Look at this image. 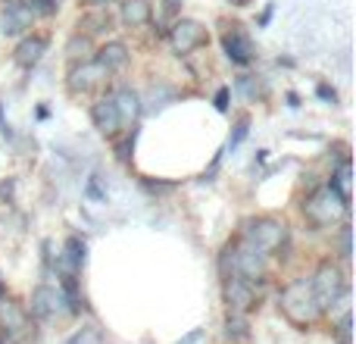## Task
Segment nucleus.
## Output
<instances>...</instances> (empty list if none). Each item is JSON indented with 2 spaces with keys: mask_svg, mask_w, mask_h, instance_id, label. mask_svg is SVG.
<instances>
[{
  "mask_svg": "<svg viewBox=\"0 0 356 344\" xmlns=\"http://www.w3.org/2000/svg\"><path fill=\"white\" fill-rule=\"evenodd\" d=\"M219 272H222V279L238 276V279H244V282L257 285V282L266 279V253L257 251L253 244H247L244 238H238V241H232V244L222 247Z\"/></svg>",
  "mask_w": 356,
  "mask_h": 344,
  "instance_id": "1",
  "label": "nucleus"
},
{
  "mask_svg": "<svg viewBox=\"0 0 356 344\" xmlns=\"http://www.w3.org/2000/svg\"><path fill=\"white\" fill-rule=\"evenodd\" d=\"M282 313L288 316L294 326H313L319 320L322 307L313 295V285L307 279H294L291 285H284L282 291Z\"/></svg>",
  "mask_w": 356,
  "mask_h": 344,
  "instance_id": "2",
  "label": "nucleus"
},
{
  "mask_svg": "<svg viewBox=\"0 0 356 344\" xmlns=\"http://www.w3.org/2000/svg\"><path fill=\"white\" fill-rule=\"evenodd\" d=\"M347 210H350V203H347L332 185L316 188L313 194L303 201V216H307V222L316 228H328V226H334V222H341L347 216Z\"/></svg>",
  "mask_w": 356,
  "mask_h": 344,
  "instance_id": "3",
  "label": "nucleus"
},
{
  "mask_svg": "<svg viewBox=\"0 0 356 344\" xmlns=\"http://www.w3.org/2000/svg\"><path fill=\"white\" fill-rule=\"evenodd\" d=\"M241 238L247 244H253L257 251L272 253V251H282L284 241H288V226L275 216H257V219H247L244 222V232Z\"/></svg>",
  "mask_w": 356,
  "mask_h": 344,
  "instance_id": "4",
  "label": "nucleus"
},
{
  "mask_svg": "<svg viewBox=\"0 0 356 344\" xmlns=\"http://www.w3.org/2000/svg\"><path fill=\"white\" fill-rule=\"evenodd\" d=\"M309 285H313V295H316V301H319L322 310L334 307V304L347 295V276L338 263H332V260H325V263L316 269V276L309 279Z\"/></svg>",
  "mask_w": 356,
  "mask_h": 344,
  "instance_id": "5",
  "label": "nucleus"
},
{
  "mask_svg": "<svg viewBox=\"0 0 356 344\" xmlns=\"http://www.w3.org/2000/svg\"><path fill=\"white\" fill-rule=\"evenodd\" d=\"M222 50H225V56L234 66H250L257 60V50H253V41L244 25H228L222 31Z\"/></svg>",
  "mask_w": 356,
  "mask_h": 344,
  "instance_id": "6",
  "label": "nucleus"
},
{
  "mask_svg": "<svg viewBox=\"0 0 356 344\" xmlns=\"http://www.w3.org/2000/svg\"><path fill=\"white\" fill-rule=\"evenodd\" d=\"M207 41H209L207 29H203L200 22H194V19H178L172 25V31H169V44H172V50L181 56L194 54V50L203 47Z\"/></svg>",
  "mask_w": 356,
  "mask_h": 344,
  "instance_id": "7",
  "label": "nucleus"
},
{
  "mask_svg": "<svg viewBox=\"0 0 356 344\" xmlns=\"http://www.w3.org/2000/svg\"><path fill=\"white\" fill-rule=\"evenodd\" d=\"M222 295H225V304L232 313H250L253 304H257V295H253V285L244 282L238 276H225L222 279Z\"/></svg>",
  "mask_w": 356,
  "mask_h": 344,
  "instance_id": "8",
  "label": "nucleus"
},
{
  "mask_svg": "<svg viewBox=\"0 0 356 344\" xmlns=\"http://www.w3.org/2000/svg\"><path fill=\"white\" fill-rule=\"evenodd\" d=\"M63 304H69L66 295L60 288H54V285H38L31 291V316H38V320H50V316L63 313L66 310Z\"/></svg>",
  "mask_w": 356,
  "mask_h": 344,
  "instance_id": "9",
  "label": "nucleus"
},
{
  "mask_svg": "<svg viewBox=\"0 0 356 344\" xmlns=\"http://www.w3.org/2000/svg\"><path fill=\"white\" fill-rule=\"evenodd\" d=\"M106 79V72L100 69L97 60H81L79 66H72L69 72V91L72 94H88Z\"/></svg>",
  "mask_w": 356,
  "mask_h": 344,
  "instance_id": "10",
  "label": "nucleus"
},
{
  "mask_svg": "<svg viewBox=\"0 0 356 344\" xmlns=\"http://www.w3.org/2000/svg\"><path fill=\"white\" fill-rule=\"evenodd\" d=\"M91 123H94V129L106 138H116L119 132H122V119H119V110H116V104H113V97H104L91 107Z\"/></svg>",
  "mask_w": 356,
  "mask_h": 344,
  "instance_id": "11",
  "label": "nucleus"
},
{
  "mask_svg": "<svg viewBox=\"0 0 356 344\" xmlns=\"http://www.w3.org/2000/svg\"><path fill=\"white\" fill-rule=\"evenodd\" d=\"M44 54H47V38H44V35H29V38H22V41L16 44L13 60H16V66L31 69V66H38V63H41Z\"/></svg>",
  "mask_w": 356,
  "mask_h": 344,
  "instance_id": "12",
  "label": "nucleus"
},
{
  "mask_svg": "<svg viewBox=\"0 0 356 344\" xmlns=\"http://www.w3.org/2000/svg\"><path fill=\"white\" fill-rule=\"evenodd\" d=\"M94 60L100 63V69H104L106 75L119 72V69L129 66V47H125L122 41H110V44H104V47L97 50V56H94Z\"/></svg>",
  "mask_w": 356,
  "mask_h": 344,
  "instance_id": "13",
  "label": "nucleus"
},
{
  "mask_svg": "<svg viewBox=\"0 0 356 344\" xmlns=\"http://www.w3.org/2000/svg\"><path fill=\"white\" fill-rule=\"evenodd\" d=\"M29 25H31L29 3H22V0L6 3V10H3V35H19V31H25Z\"/></svg>",
  "mask_w": 356,
  "mask_h": 344,
  "instance_id": "14",
  "label": "nucleus"
},
{
  "mask_svg": "<svg viewBox=\"0 0 356 344\" xmlns=\"http://www.w3.org/2000/svg\"><path fill=\"white\" fill-rule=\"evenodd\" d=\"M113 104H116L119 110V119H122V125L135 123L138 116H141V97H138L131 88H119L116 94H113Z\"/></svg>",
  "mask_w": 356,
  "mask_h": 344,
  "instance_id": "15",
  "label": "nucleus"
},
{
  "mask_svg": "<svg viewBox=\"0 0 356 344\" xmlns=\"http://www.w3.org/2000/svg\"><path fill=\"white\" fill-rule=\"evenodd\" d=\"M119 16H122V22L129 25V29H141V25L150 22L154 10H150V0H125Z\"/></svg>",
  "mask_w": 356,
  "mask_h": 344,
  "instance_id": "16",
  "label": "nucleus"
},
{
  "mask_svg": "<svg viewBox=\"0 0 356 344\" xmlns=\"http://www.w3.org/2000/svg\"><path fill=\"white\" fill-rule=\"evenodd\" d=\"M91 50H94V44H91V35H72L69 38V44H66V54H69V60H91Z\"/></svg>",
  "mask_w": 356,
  "mask_h": 344,
  "instance_id": "17",
  "label": "nucleus"
},
{
  "mask_svg": "<svg viewBox=\"0 0 356 344\" xmlns=\"http://www.w3.org/2000/svg\"><path fill=\"white\" fill-rule=\"evenodd\" d=\"M350 178H353L350 160H344V163H341V166H338V169H334L332 182H328V185H332V188H334V191H338V194H341V197H344V201H347V203H350Z\"/></svg>",
  "mask_w": 356,
  "mask_h": 344,
  "instance_id": "18",
  "label": "nucleus"
},
{
  "mask_svg": "<svg viewBox=\"0 0 356 344\" xmlns=\"http://www.w3.org/2000/svg\"><path fill=\"white\" fill-rule=\"evenodd\" d=\"M225 332H228V338H234V341H247V322H244V316H241V313L228 316Z\"/></svg>",
  "mask_w": 356,
  "mask_h": 344,
  "instance_id": "19",
  "label": "nucleus"
},
{
  "mask_svg": "<svg viewBox=\"0 0 356 344\" xmlns=\"http://www.w3.org/2000/svg\"><path fill=\"white\" fill-rule=\"evenodd\" d=\"M29 10H31V16H54L60 10V3L56 0H29Z\"/></svg>",
  "mask_w": 356,
  "mask_h": 344,
  "instance_id": "20",
  "label": "nucleus"
},
{
  "mask_svg": "<svg viewBox=\"0 0 356 344\" xmlns=\"http://www.w3.org/2000/svg\"><path fill=\"white\" fill-rule=\"evenodd\" d=\"M63 344H100V332L97 329H81V332H75L72 338Z\"/></svg>",
  "mask_w": 356,
  "mask_h": 344,
  "instance_id": "21",
  "label": "nucleus"
},
{
  "mask_svg": "<svg viewBox=\"0 0 356 344\" xmlns=\"http://www.w3.org/2000/svg\"><path fill=\"white\" fill-rule=\"evenodd\" d=\"M247 125H250V119H247V116H241V119H238V125H234V135L228 138V148H238V144L244 141V135H247Z\"/></svg>",
  "mask_w": 356,
  "mask_h": 344,
  "instance_id": "22",
  "label": "nucleus"
},
{
  "mask_svg": "<svg viewBox=\"0 0 356 344\" xmlns=\"http://www.w3.org/2000/svg\"><path fill=\"white\" fill-rule=\"evenodd\" d=\"M350 226H347V222H344V226H341V257H344V260H350Z\"/></svg>",
  "mask_w": 356,
  "mask_h": 344,
  "instance_id": "23",
  "label": "nucleus"
},
{
  "mask_svg": "<svg viewBox=\"0 0 356 344\" xmlns=\"http://www.w3.org/2000/svg\"><path fill=\"white\" fill-rule=\"evenodd\" d=\"M338 338H341V344H350V313H344V316H341Z\"/></svg>",
  "mask_w": 356,
  "mask_h": 344,
  "instance_id": "24",
  "label": "nucleus"
},
{
  "mask_svg": "<svg viewBox=\"0 0 356 344\" xmlns=\"http://www.w3.org/2000/svg\"><path fill=\"white\" fill-rule=\"evenodd\" d=\"M181 3L184 0H163V16H178V13H181Z\"/></svg>",
  "mask_w": 356,
  "mask_h": 344,
  "instance_id": "25",
  "label": "nucleus"
},
{
  "mask_svg": "<svg viewBox=\"0 0 356 344\" xmlns=\"http://www.w3.org/2000/svg\"><path fill=\"white\" fill-rule=\"evenodd\" d=\"M216 107H219V110H222V113H225V110H228V88H222V91H219V94H216Z\"/></svg>",
  "mask_w": 356,
  "mask_h": 344,
  "instance_id": "26",
  "label": "nucleus"
},
{
  "mask_svg": "<svg viewBox=\"0 0 356 344\" xmlns=\"http://www.w3.org/2000/svg\"><path fill=\"white\" fill-rule=\"evenodd\" d=\"M85 6H91V10H104L106 3H113V0H81Z\"/></svg>",
  "mask_w": 356,
  "mask_h": 344,
  "instance_id": "27",
  "label": "nucleus"
},
{
  "mask_svg": "<svg viewBox=\"0 0 356 344\" xmlns=\"http://www.w3.org/2000/svg\"><path fill=\"white\" fill-rule=\"evenodd\" d=\"M200 338H203V332H200V329H194V332H191L188 338H184V341H178V344H197Z\"/></svg>",
  "mask_w": 356,
  "mask_h": 344,
  "instance_id": "28",
  "label": "nucleus"
},
{
  "mask_svg": "<svg viewBox=\"0 0 356 344\" xmlns=\"http://www.w3.org/2000/svg\"><path fill=\"white\" fill-rule=\"evenodd\" d=\"M228 3H238L241 6V3H247V0H228Z\"/></svg>",
  "mask_w": 356,
  "mask_h": 344,
  "instance_id": "29",
  "label": "nucleus"
},
{
  "mask_svg": "<svg viewBox=\"0 0 356 344\" xmlns=\"http://www.w3.org/2000/svg\"><path fill=\"white\" fill-rule=\"evenodd\" d=\"M6 3H13V0H6Z\"/></svg>",
  "mask_w": 356,
  "mask_h": 344,
  "instance_id": "30",
  "label": "nucleus"
}]
</instances>
